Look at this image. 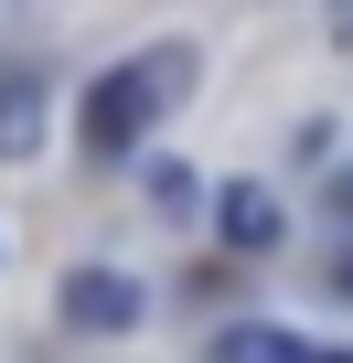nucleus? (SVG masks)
Instances as JSON below:
<instances>
[{"label":"nucleus","mask_w":353,"mask_h":363,"mask_svg":"<svg viewBox=\"0 0 353 363\" xmlns=\"http://www.w3.org/2000/svg\"><path fill=\"white\" fill-rule=\"evenodd\" d=\"M193 43H150V54H129V65H107L97 86H86V107H75V128H86V150L97 160H118V150H139L150 139V118L171 107V96H183L193 86Z\"/></svg>","instance_id":"obj_1"},{"label":"nucleus","mask_w":353,"mask_h":363,"mask_svg":"<svg viewBox=\"0 0 353 363\" xmlns=\"http://www.w3.org/2000/svg\"><path fill=\"white\" fill-rule=\"evenodd\" d=\"M54 310H65V331H129L150 299H139V278H129V267H65Z\"/></svg>","instance_id":"obj_2"},{"label":"nucleus","mask_w":353,"mask_h":363,"mask_svg":"<svg viewBox=\"0 0 353 363\" xmlns=\"http://www.w3.org/2000/svg\"><path fill=\"white\" fill-rule=\"evenodd\" d=\"M289 235V203L268 193V182H225V193H214V246L225 257H268Z\"/></svg>","instance_id":"obj_3"},{"label":"nucleus","mask_w":353,"mask_h":363,"mask_svg":"<svg viewBox=\"0 0 353 363\" xmlns=\"http://www.w3.org/2000/svg\"><path fill=\"white\" fill-rule=\"evenodd\" d=\"M43 150V65H0V160Z\"/></svg>","instance_id":"obj_4"},{"label":"nucleus","mask_w":353,"mask_h":363,"mask_svg":"<svg viewBox=\"0 0 353 363\" xmlns=\"http://www.w3.org/2000/svg\"><path fill=\"white\" fill-rule=\"evenodd\" d=\"M214 363H321L289 320H225L214 331Z\"/></svg>","instance_id":"obj_5"},{"label":"nucleus","mask_w":353,"mask_h":363,"mask_svg":"<svg viewBox=\"0 0 353 363\" xmlns=\"http://www.w3.org/2000/svg\"><path fill=\"white\" fill-rule=\"evenodd\" d=\"M332 43H342V54H353V0H332Z\"/></svg>","instance_id":"obj_6"}]
</instances>
